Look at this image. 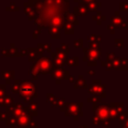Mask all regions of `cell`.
Returning <instances> with one entry per match:
<instances>
[{
    "label": "cell",
    "mask_w": 128,
    "mask_h": 128,
    "mask_svg": "<svg viewBox=\"0 0 128 128\" xmlns=\"http://www.w3.org/2000/svg\"><path fill=\"white\" fill-rule=\"evenodd\" d=\"M118 117V113L114 107V104L109 105V119L110 120H116Z\"/></svg>",
    "instance_id": "obj_2"
},
{
    "label": "cell",
    "mask_w": 128,
    "mask_h": 128,
    "mask_svg": "<svg viewBox=\"0 0 128 128\" xmlns=\"http://www.w3.org/2000/svg\"><path fill=\"white\" fill-rule=\"evenodd\" d=\"M120 128H128V117L125 119V121L120 125Z\"/></svg>",
    "instance_id": "obj_4"
},
{
    "label": "cell",
    "mask_w": 128,
    "mask_h": 128,
    "mask_svg": "<svg viewBox=\"0 0 128 128\" xmlns=\"http://www.w3.org/2000/svg\"><path fill=\"white\" fill-rule=\"evenodd\" d=\"M82 103H70L65 108V114L66 116H73L75 121H78V119L83 115L82 110Z\"/></svg>",
    "instance_id": "obj_1"
},
{
    "label": "cell",
    "mask_w": 128,
    "mask_h": 128,
    "mask_svg": "<svg viewBox=\"0 0 128 128\" xmlns=\"http://www.w3.org/2000/svg\"><path fill=\"white\" fill-rule=\"evenodd\" d=\"M128 117V112L127 111H122L121 113H119L118 114V117H117V119L119 120V124L121 125L124 121H125V119Z\"/></svg>",
    "instance_id": "obj_3"
},
{
    "label": "cell",
    "mask_w": 128,
    "mask_h": 128,
    "mask_svg": "<svg viewBox=\"0 0 128 128\" xmlns=\"http://www.w3.org/2000/svg\"><path fill=\"white\" fill-rule=\"evenodd\" d=\"M103 128H109V126H104Z\"/></svg>",
    "instance_id": "obj_7"
},
{
    "label": "cell",
    "mask_w": 128,
    "mask_h": 128,
    "mask_svg": "<svg viewBox=\"0 0 128 128\" xmlns=\"http://www.w3.org/2000/svg\"><path fill=\"white\" fill-rule=\"evenodd\" d=\"M78 128H88V127H87L86 125H80V126H79Z\"/></svg>",
    "instance_id": "obj_6"
},
{
    "label": "cell",
    "mask_w": 128,
    "mask_h": 128,
    "mask_svg": "<svg viewBox=\"0 0 128 128\" xmlns=\"http://www.w3.org/2000/svg\"><path fill=\"white\" fill-rule=\"evenodd\" d=\"M88 101L95 103V102H99L100 100H99V98H95V97H93V98H89V99H88Z\"/></svg>",
    "instance_id": "obj_5"
}]
</instances>
